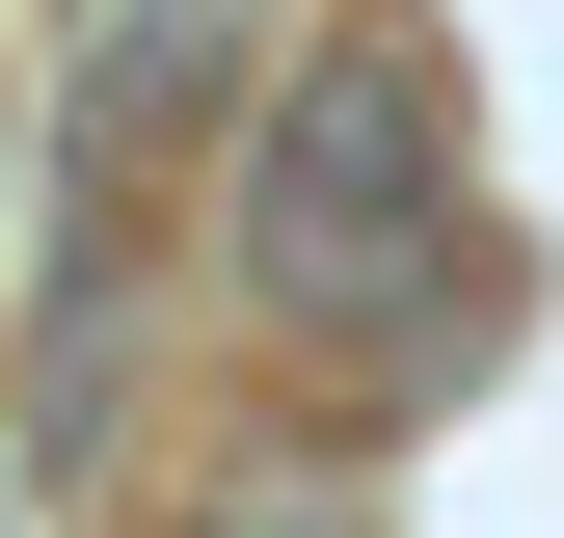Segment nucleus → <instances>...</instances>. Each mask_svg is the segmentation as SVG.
<instances>
[{"label":"nucleus","instance_id":"2","mask_svg":"<svg viewBox=\"0 0 564 538\" xmlns=\"http://www.w3.org/2000/svg\"><path fill=\"white\" fill-rule=\"evenodd\" d=\"M269 54V0H108V54H82V108H54V189H162V134H216V108H269L242 82Z\"/></svg>","mask_w":564,"mask_h":538},{"label":"nucleus","instance_id":"3","mask_svg":"<svg viewBox=\"0 0 564 538\" xmlns=\"http://www.w3.org/2000/svg\"><path fill=\"white\" fill-rule=\"evenodd\" d=\"M162 538H349V512H323V485H296V458H242V485H188V512H162Z\"/></svg>","mask_w":564,"mask_h":538},{"label":"nucleus","instance_id":"1","mask_svg":"<svg viewBox=\"0 0 564 538\" xmlns=\"http://www.w3.org/2000/svg\"><path fill=\"white\" fill-rule=\"evenodd\" d=\"M242 297L349 377H431L484 351V134H457V54L431 28H296L242 108Z\"/></svg>","mask_w":564,"mask_h":538}]
</instances>
